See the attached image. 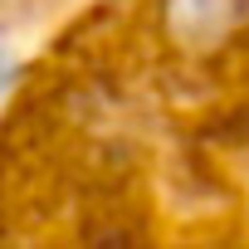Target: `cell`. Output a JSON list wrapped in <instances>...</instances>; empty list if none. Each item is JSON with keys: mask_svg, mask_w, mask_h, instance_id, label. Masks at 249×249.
Returning a JSON list of instances; mask_svg holds the SVG:
<instances>
[]
</instances>
